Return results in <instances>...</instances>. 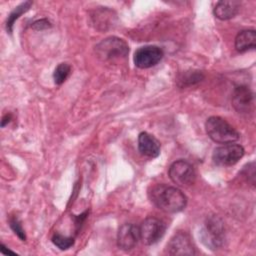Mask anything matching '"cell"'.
I'll list each match as a JSON object with an SVG mask.
<instances>
[{
  "mask_svg": "<svg viewBox=\"0 0 256 256\" xmlns=\"http://www.w3.org/2000/svg\"><path fill=\"white\" fill-rule=\"evenodd\" d=\"M148 196L154 206L166 213L180 212L187 205V197L180 189L165 184L153 186Z\"/></svg>",
  "mask_w": 256,
  "mask_h": 256,
  "instance_id": "6da1fadb",
  "label": "cell"
},
{
  "mask_svg": "<svg viewBox=\"0 0 256 256\" xmlns=\"http://www.w3.org/2000/svg\"><path fill=\"white\" fill-rule=\"evenodd\" d=\"M205 130L208 137L219 144L233 143L240 136L232 125L219 116L209 117L205 123Z\"/></svg>",
  "mask_w": 256,
  "mask_h": 256,
  "instance_id": "7a4b0ae2",
  "label": "cell"
},
{
  "mask_svg": "<svg viewBox=\"0 0 256 256\" xmlns=\"http://www.w3.org/2000/svg\"><path fill=\"white\" fill-rule=\"evenodd\" d=\"M95 53L103 61L121 60L128 55L129 47L123 39L110 36L95 46Z\"/></svg>",
  "mask_w": 256,
  "mask_h": 256,
  "instance_id": "3957f363",
  "label": "cell"
},
{
  "mask_svg": "<svg viewBox=\"0 0 256 256\" xmlns=\"http://www.w3.org/2000/svg\"><path fill=\"white\" fill-rule=\"evenodd\" d=\"M201 240L205 246L215 250L220 248L225 241L224 223L218 216H210L200 232Z\"/></svg>",
  "mask_w": 256,
  "mask_h": 256,
  "instance_id": "277c9868",
  "label": "cell"
},
{
  "mask_svg": "<svg viewBox=\"0 0 256 256\" xmlns=\"http://www.w3.org/2000/svg\"><path fill=\"white\" fill-rule=\"evenodd\" d=\"M244 148L241 145L227 143L214 149L212 160L217 166H233L244 156Z\"/></svg>",
  "mask_w": 256,
  "mask_h": 256,
  "instance_id": "5b68a950",
  "label": "cell"
},
{
  "mask_svg": "<svg viewBox=\"0 0 256 256\" xmlns=\"http://www.w3.org/2000/svg\"><path fill=\"white\" fill-rule=\"evenodd\" d=\"M168 175L171 181L180 187H189L196 179V173L193 166L182 159L177 160L170 165Z\"/></svg>",
  "mask_w": 256,
  "mask_h": 256,
  "instance_id": "8992f818",
  "label": "cell"
},
{
  "mask_svg": "<svg viewBox=\"0 0 256 256\" xmlns=\"http://www.w3.org/2000/svg\"><path fill=\"white\" fill-rule=\"evenodd\" d=\"M166 224L156 217L146 218L139 227L140 240L145 245H153L157 243L165 234Z\"/></svg>",
  "mask_w": 256,
  "mask_h": 256,
  "instance_id": "52a82bcc",
  "label": "cell"
},
{
  "mask_svg": "<svg viewBox=\"0 0 256 256\" xmlns=\"http://www.w3.org/2000/svg\"><path fill=\"white\" fill-rule=\"evenodd\" d=\"M163 58V51L155 45L138 48L134 53V64L140 69H147L157 65Z\"/></svg>",
  "mask_w": 256,
  "mask_h": 256,
  "instance_id": "ba28073f",
  "label": "cell"
},
{
  "mask_svg": "<svg viewBox=\"0 0 256 256\" xmlns=\"http://www.w3.org/2000/svg\"><path fill=\"white\" fill-rule=\"evenodd\" d=\"M166 251L169 255H195L193 242L186 232H177L168 242Z\"/></svg>",
  "mask_w": 256,
  "mask_h": 256,
  "instance_id": "9c48e42d",
  "label": "cell"
},
{
  "mask_svg": "<svg viewBox=\"0 0 256 256\" xmlns=\"http://www.w3.org/2000/svg\"><path fill=\"white\" fill-rule=\"evenodd\" d=\"M139 240L140 234L138 226L132 223H127L119 228L117 233V244L120 249L125 251L131 250L136 246Z\"/></svg>",
  "mask_w": 256,
  "mask_h": 256,
  "instance_id": "30bf717a",
  "label": "cell"
},
{
  "mask_svg": "<svg viewBox=\"0 0 256 256\" xmlns=\"http://www.w3.org/2000/svg\"><path fill=\"white\" fill-rule=\"evenodd\" d=\"M232 106L238 113H248L254 103V96L249 87L240 85L235 87L232 94Z\"/></svg>",
  "mask_w": 256,
  "mask_h": 256,
  "instance_id": "8fae6325",
  "label": "cell"
},
{
  "mask_svg": "<svg viewBox=\"0 0 256 256\" xmlns=\"http://www.w3.org/2000/svg\"><path fill=\"white\" fill-rule=\"evenodd\" d=\"M138 149L142 155L155 158L160 154V143L151 134L141 132L138 136Z\"/></svg>",
  "mask_w": 256,
  "mask_h": 256,
  "instance_id": "7c38bea8",
  "label": "cell"
},
{
  "mask_svg": "<svg viewBox=\"0 0 256 256\" xmlns=\"http://www.w3.org/2000/svg\"><path fill=\"white\" fill-rule=\"evenodd\" d=\"M240 10V2L236 0L219 1L216 3L213 13L220 20H229L234 18Z\"/></svg>",
  "mask_w": 256,
  "mask_h": 256,
  "instance_id": "4fadbf2b",
  "label": "cell"
},
{
  "mask_svg": "<svg viewBox=\"0 0 256 256\" xmlns=\"http://www.w3.org/2000/svg\"><path fill=\"white\" fill-rule=\"evenodd\" d=\"M256 47V32L254 29L240 31L235 37V48L238 52L243 53L254 50Z\"/></svg>",
  "mask_w": 256,
  "mask_h": 256,
  "instance_id": "5bb4252c",
  "label": "cell"
},
{
  "mask_svg": "<svg viewBox=\"0 0 256 256\" xmlns=\"http://www.w3.org/2000/svg\"><path fill=\"white\" fill-rule=\"evenodd\" d=\"M204 79V75L201 71H186L178 78V86L188 87L201 82Z\"/></svg>",
  "mask_w": 256,
  "mask_h": 256,
  "instance_id": "9a60e30c",
  "label": "cell"
},
{
  "mask_svg": "<svg viewBox=\"0 0 256 256\" xmlns=\"http://www.w3.org/2000/svg\"><path fill=\"white\" fill-rule=\"evenodd\" d=\"M32 5V2L31 1H25L23 3H21L20 5H18L17 7L14 8V10L8 15V18H7V21H6V29L9 33H11L12 31V27H13V24L14 22L23 14L25 13L29 8L30 6Z\"/></svg>",
  "mask_w": 256,
  "mask_h": 256,
  "instance_id": "2e32d148",
  "label": "cell"
},
{
  "mask_svg": "<svg viewBox=\"0 0 256 256\" xmlns=\"http://www.w3.org/2000/svg\"><path fill=\"white\" fill-rule=\"evenodd\" d=\"M71 72V67L68 63H60L54 70L53 79L56 85L63 84Z\"/></svg>",
  "mask_w": 256,
  "mask_h": 256,
  "instance_id": "e0dca14e",
  "label": "cell"
},
{
  "mask_svg": "<svg viewBox=\"0 0 256 256\" xmlns=\"http://www.w3.org/2000/svg\"><path fill=\"white\" fill-rule=\"evenodd\" d=\"M52 242L55 246H57L61 250H66L73 246L74 244V238L73 237H68L64 236L60 233H55L52 237Z\"/></svg>",
  "mask_w": 256,
  "mask_h": 256,
  "instance_id": "ac0fdd59",
  "label": "cell"
},
{
  "mask_svg": "<svg viewBox=\"0 0 256 256\" xmlns=\"http://www.w3.org/2000/svg\"><path fill=\"white\" fill-rule=\"evenodd\" d=\"M9 225L11 227V229L13 230V232L22 240L25 241L26 240V235L24 232V229L22 228L21 222L19 221V219L16 216H13L9 219Z\"/></svg>",
  "mask_w": 256,
  "mask_h": 256,
  "instance_id": "d6986e66",
  "label": "cell"
},
{
  "mask_svg": "<svg viewBox=\"0 0 256 256\" xmlns=\"http://www.w3.org/2000/svg\"><path fill=\"white\" fill-rule=\"evenodd\" d=\"M49 27H51V24L47 19H40L32 24V28L35 30H44Z\"/></svg>",
  "mask_w": 256,
  "mask_h": 256,
  "instance_id": "ffe728a7",
  "label": "cell"
},
{
  "mask_svg": "<svg viewBox=\"0 0 256 256\" xmlns=\"http://www.w3.org/2000/svg\"><path fill=\"white\" fill-rule=\"evenodd\" d=\"M12 119V115L9 113V114H5L1 120V126L4 127L6 124H8Z\"/></svg>",
  "mask_w": 256,
  "mask_h": 256,
  "instance_id": "44dd1931",
  "label": "cell"
},
{
  "mask_svg": "<svg viewBox=\"0 0 256 256\" xmlns=\"http://www.w3.org/2000/svg\"><path fill=\"white\" fill-rule=\"evenodd\" d=\"M0 250H1V252H2L3 254H5V255H8V254L15 255V253H14L13 251H11L10 249H8L7 247H5L4 244H1V245H0Z\"/></svg>",
  "mask_w": 256,
  "mask_h": 256,
  "instance_id": "7402d4cb",
  "label": "cell"
}]
</instances>
